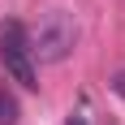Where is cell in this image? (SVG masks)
Instances as JSON below:
<instances>
[{"instance_id":"1","label":"cell","mask_w":125,"mask_h":125,"mask_svg":"<svg viewBox=\"0 0 125 125\" xmlns=\"http://www.w3.org/2000/svg\"><path fill=\"white\" fill-rule=\"evenodd\" d=\"M26 43H30V56L35 61H48V65H61L78 43V22L73 13L65 9H52L35 30H26Z\"/></svg>"},{"instance_id":"2","label":"cell","mask_w":125,"mask_h":125,"mask_svg":"<svg viewBox=\"0 0 125 125\" xmlns=\"http://www.w3.org/2000/svg\"><path fill=\"white\" fill-rule=\"evenodd\" d=\"M0 61H4V73L13 82H22L26 91H39L35 56H30V43H26V26L22 22H4L0 26Z\"/></svg>"},{"instance_id":"3","label":"cell","mask_w":125,"mask_h":125,"mask_svg":"<svg viewBox=\"0 0 125 125\" xmlns=\"http://www.w3.org/2000/svg\"><path fill=\"white\" fill-rule=\"evenodd\" d=\"M17 99H13V91H4L0 86V125H17Z\"/></svg>"},{"instance_id":"4","label":"cell","mask_w":125,"mask_h":125,"mask_svg":"<svg viewBox=\"0 0 125 125\" xmlns=\"http://www.w3.org/2000/svg\"><path fill=\"white\" fill-rule=\"evenodd\" d=\"M112 91H116V95L125 99V69H121V73H112Z\"/></svg>"}]
</instances>
